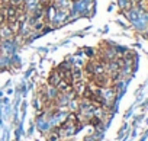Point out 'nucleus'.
Wrapping results in <instances>:
<instances>
[{"label":"nucleus","mask_w":148,"mask_h":141,"mask_svg":"<svg viewBox=\"0 0 148 141\" xmlns=\"http://www.w3.org/2000/svg\"><path fill=\"white\" fill-rule=\"evenodd\" d=\"M57 90L58 92H62V93H68V92L73 90V83H68L67 80L61 79L58 82V85H57Z\"/></svg>","instance_id":"nucleus-1"},{"label":"nucleus","mask_w":148,"mask_h":141,"mask_svg":"<svg viewBox=\"0 0 148 141\" xmlns=\"http://www.w3.org/2000/svg\"><path fill=\"white\" fill-rule=\"evenodd\" d=\"M60 80H61L60 73L57 72V70H54V72H51V74H49V77H48V85L52 86V87H57V85H58Z\"/></svg>","instance_id":"nucleus-2"},{"label":"nucleus","mask_w":148,"mask_h":141,"mask_svg":"<svg viewBox=\"0 0 148 141\" xmlns=\"http://www.w3.org/2000/svg\"><path fill=\"white\" fill-rule=\"evenodd\" d=\"M82 77H83V70L79 68V67H74V68L71 70V79H73V83H74V82H77V80H82Z\"/></svg>","instance_id":"nucleus-3"},{"label":"nucleus","mask_w":148,"mask_h":141,"mask_svg":"<svg viewBox=\"0 0 148 141\" xmlns=\"http://www.w3.org/2000/svg\"><path fill=\"white\" fill-rule=\"evenodd\" d=\"M6 23V13H5V9L2 8L0 9V26Z\"/></svg>","instance_id":"nucleus-4"},{"label":"nucleus","mask_w":148,"mask_h":141,"mask_svg":"<svg viewBox=\"0 0 148 141\" xmlns=\"http://www.w3.org/2000/svg\"><path fill=\"white\" fill-rule=\"evenodd\" d=\"M38 2H39V6H42L44 9H47V8L51 6V2H52V0H38Z\"/></svg>","instance_id":"nucleus-5"}]
</instances>
